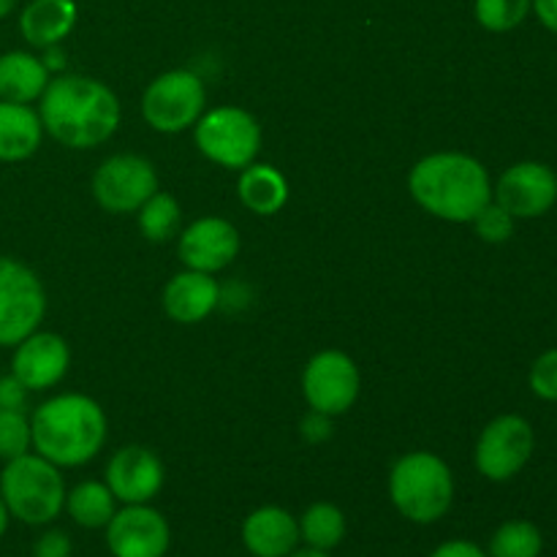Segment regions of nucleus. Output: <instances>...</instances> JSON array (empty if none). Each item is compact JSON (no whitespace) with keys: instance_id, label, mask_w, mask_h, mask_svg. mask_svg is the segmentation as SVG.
<instances>
[{"instance_id":"32","label":"nucleus","mask_w":557,"mask_h":557,"mask_svg":"<svg viewBox=\"0 0 557 557\" xmlns=\"http://www.w3.org/2000/svg\"><path fill=\"white\" fill-rule=\"evenodd\" d=\"M27 403V389L14 379L3 375L0 379V411H22Z\"/></svg>"},{"instance_id":"7","label":"nucleus","mask_w":557,"mask_h":557,"mask_svg":"<svg viewBox=\"0 0 557 557\" xmlns=\"http://www.w3.org/2000/svg\"><path fill=\"white\" fill-rule=\"evenodd\" d=\"M47 313V292L36 272L0 256V346H16L38 330Z\"/></svg>"},{"instance_id":"28","label":"nucleus","mask_w":557,"mask_h":557,"mask_svg":"<svg viewBox=\"0 0 557 557\" xmlns=\"http://www.w3.org/2000/svg\"><path fill=\"white\" fill-rule=\"evenodd\" d=\"M30 449V419L25 417V411H0V460H16Z\"/></svg>"},{"instance_id":"3","label":"nucleus","mask_w":557,"mask_h":557,"mask_svg":"<svg viewBox=\"0 0 557 557\" xmlns=\"http://www.w3.org/2000/svg\"><path fill=\"white\" fill-rule=\"evenodd\" d=\"M30 435L36 455L58 468H76L107 444V417L92 397L58 395L33 411Z\"/></svg>"},{"instance_id":"38","label":"nucleus","mask_w":557,"mask_h":557,"mask_svg":"<svg viewBox=\"0 0 557 557\" xmlns=\"http://www.w3.org/2000/svg\"><path fill=\"white\" fill-rule=\"evenodd\" d=\"M288 557H332L330 553H321V549H313V547H305V549H294Z\"/></svg>"},{"instance_id":"17","label":"nucleus","mask_w":557,"mask_h":557,"mask_svg":"<svg viewBox=\"0 0 557 557\" xmlns=\"http://www.w3.org/2000/svg\"><path fill=\"white\" fill-rule=\"evenodd\" d=\"M299 522L281 506H261L243 522V544L253 557H288L299 547Z\"/></svg>"},{"instance_id":"2","label":"nucleus","mask_w":557,"mask_h":557,"mask_svg":"<svg viewBox=\"0 0 557 557\" xmlns=\"http://www.w3.org/2000/svg\"><path fill=\"white\" fill-rule=\"evenodd\" d=\"M408 190L430 215L471 223L493 201V180L482 161L466 152H433L411 169Z\"/></svg>"},{"instance_id":"13","label":"nucleus","mask_w":557,"mask_h":557,"mask_svg":"<svg viewBox=\"0 0 557 557\" xmlns=\"http://www.w3.org/2000/svg\"><path fill=\"white\" fill-rule=\"evenodd\" d=\"M107 547L114 557H166L172 531L161 511L134 504L114 511L107 525Z\"/></svg>"},{"instance_id":"6","label":"nucleus","mask_w":557,"mask_h":557,"mask_svg":"<svg viewBox=\"0 0 557 557\" xmlns=\"http://www.w3.org/2000/svg\"><path fill=\"white\" fill-rule=\"evenodd\" d=\"M196 145L212 163L245 169L261 150V125L239 107H215L196 120Z\"/></svg>"},{"instance_id":"37","label":"nucleus","mask_w":557,"mask_h":557,"mask_svg":"<svg viewBox=\"0 0 557 557\" xmlns=\"http://www.w3.org/2000/svg\"><path fill=\"white\" fill-rule=\"evenodd\" d=\"M9 522H11V515H9V509H5L3 498H0V539H3L5 531H9Z\"/></svg>"},{"instance_id":"22","label":"nucleus","mask_w":557,"mask_h":557,"mask_svg":"<svg viewBox=\"0 0 557 557\" xmlns=\"http://www.w3.org/2000/svg\"><path fill=\"white\" fill-rule=\"evenodd\" d=\"M239 201L256 215H275L288 201V183L270 163H250L239 174Z\"/></svg>"},{"instance_id":"21","label":"nucleus","mask_w":557,"mask_h":557,"mask_svg":"<svg viewBox=\"0 0 557 557\" xmlns=\"http://www.w3.org/2000/svg\"><path fill=\"white\" fill-rule=\"evenodd\" d=\"M47 85L49 71L38 54L22 49L0 54V101L33 103L41 98Z\"/></svg>"},{"instance_id":"31","label":"nucleus","mask_w":557,"mask_h":557,"mask_svg":"<svg viewBox=\"0 0 557 557\" xmlns=\"http://www.w3.org/2000/svg\"><path fill=\"white\" fill-rule=\"evenodd\" d=\"M71 539L65 531H47L33 544V557H71Z\"/></svg>"},{"instance_id":"36","label":"nucleus","mask_w":557,"mask_h":557,"mask_svg":"<svg viewBox=\"0 0 557 557\" xmlns=\"http://www.w3.org/2000/svg\"><path fill=\"white\" fill-rule=\"evenodd\" d=\"M41 63L47 65L49 74H52V71H63L65 69V52H63V49H60V44H54V47L44 49Z\"/></svg>"},{"instance_id":"1","label":"nucleus","mask_w":557,"mask_h":557,"mask_svg":"<svg viewBox=\"0 0 557 557\" xmlns=\"http://www.w3.org/2000/svg\"><path fill=\"white\" fill-rule=\"evenodd\" d=\"M38 117L44 131L71 150L103 145L120 125V101L103 82L60 74L41 92Z\"/></svg>"},{"instance_id":"8","label":"nucleus","mask_w":557,"mask_h":557,"mask_svg":"<svg viewBox=\"0 0 557 557\" xmlns=\"http://www.w3.org/2000/svg\"><path fill=\"white\" fill-rule=\"evenodd\" d=\"M205 82L194 71H166L156 76L141 96L147 125L161 134H183L205 114Z\"/></svg>"},{"instance_id":"26","label":"nucleus","mask_w":557,"mask_h":557,"mask_svg":"<svg viewBox=\"0 0 557 557\" xmlns=\"http://www.w3.org/2000/svg\"><path fill=\"white\" fill-rule=\"evenodd\" d=\"M136 221H139V232L145 234L150 243H166L174 234H180V221L183 212L174 196L169 194H152L145 205L136 210Z\"/></svg>"},{"instance_id":"30","label":"nucleus","mask_w":557,"mask_h":557,"mask_svg":"<svg viewBox=\"0 0 557 557\" xmlns=\"http://www.w3.org/2000/svg\"><path fill=\"white\" fill-rule=\"evenodd\" d=\"M528 386L539 400L557 403V348H549L542 357H536L531 373H528Z\"/></svg>"},{"instance_id":"16","label":"nucleus","mask_w":557,"mask_h":557,"mask_svg":"<svg viewBox=\"0 0 557 557\" xmlns=\"http://www.w3.org/2000/svg\"><path fill=\"white\" fill-rule=\"evenodd\" d=\"M180 261L196 272H221L237 259L239 232L223 218H199L180 234Z\"/></svg>"},{"instance_id":"25","label":"nucleus","mask_w":557,"mask_h":557,"mask_svg":"<svg viewBox=\"0 0 557 557\" xmlns=\"http://www.w3.org/2000/svg\"><path fill=\"white\" fill-rule=\"evenodd\" d=\"M544 536L528 520H509L493 533L487 557H542Z\"/></svg>"},{"instance_id":"9","label":"nucleus","mask_w":557,"mask_h":557,"mask_svg":"<svg viewBox=\"0 0 557 557\" xmlns=\"http://www.w3.org/2000/svg\"><path fill=\"white\" fill-rule=\"evenodd\" d=\"M533 449H536V433L531 422L520 413H504L482 430L473 462L490 482H509L531 462Z\"/></svg>"},{"instance_id":"5","label":"nucleus","mask_w":557,"mask_h":557,"mask_svg":"<svg viewBox=\"0 0 557 557\" xmlns=\"http://www.w3.org/2000/svg\"><path fill=\"white\" fill-rule=\"evenodd\" d=\"M0 498L14 520L25 525H49L65 509V482L58 466L41 455H22L0 471Z\"/></svg>"},{"instance_id":"24","label":"nucleus","mask_w":557,"mask_h":557,"mask_svg":"<svg viewBox=\"0 0 557 557\" xmlns=\"http://www.w3.org/2000/svg\"><path fill=\"white\" fill-rule=\"evenodd\" d=\"M299 539L308 547L332 553L346 539V517L335 504H326V500L313 504L299 520Z\"/></svg>"},{"instance_id":"20","label":"nucleus","mask_w":557,"mask_h":557,"mask_svg":"<svg viewBox=\"0 0 557 557\" xmlns=\"http://www.w3.org/2000/svg\"><path fill=\"white\" fill-rule=\"evenodd\" d=\"M44 125L30 103L0 101V163H20L36 156Z\"/></svg>"},{"instance_id":"18","label":"nucleus","mask_w":557,"mask_h":557,"mask_svg":"<svg viewBox=\"0 0 557 557\" xmlns=\"http://www.w3.org/2000/svg\"><path fill=\"white\" fill-rule=\"evenodd\" d=\"M221 302V286L210 272L185 270L163 288V310L177 324H199Z\"/></svg>"},{"instance_id":"12","label":"nucleus","mask_w":557,"mask_h":557,"mask_svg":"<svg viewBox=\"0 0 557 557\" xmlns=\"http://www.w3.org/2000/svg\"><path fill=\"white\" fill-rule=\"evenodd\" d=\"M493 201L515 221L547 215L557 205V174L542 161H520L506 169L493 188Z\"/></svg>"},{"instance_id":"33","label":"nucleus","mask_w":557,"mask_h":557,"mask_svg":"<svg viewBox=\"0 0 557 557\" xmlns=\"http://www.w3.org/2000/svg\"><path fill=\"white\" fill-rule=\"evenodd\" d=\"M302 435L310 441V444H321V441H326L332 435V417L310 408L308 417L302 419Z\"/></svg>"},{"instance_id":"29","label":"nucleus","mask_w":557,"mask_h":557,"mask_svg":"<svg viewBox=\"0 0 557 557\" xmlns=\"http://www.w3.org/2000/svg\"><path fill=\"white\" fill-rule=\"evenodd\" d=\"M471 223L484 243L500 245V243H506V239H511L517 221L504 210V207L495 205V201H490V205L484 207V210L479 212Z\"/></svg>"},{"instance_id":"23","label":"nucleus","mask_w":557,"mask_h":557,"mask_svg":"<svg viewBox=\"0 0 557 557\" xmlns=\"http://www.w3.org/2000/svg\"><path fill=\"white\" fill-rule=\"evenodd\" d=\"M114 495L103 482H82L71 493H65V511L76 525L87 531H101L114 517Z\"/></svg>"},{"instance_id":"4","label":"nucleus","mask_w":557,"mask_h":557,"mask_svg":"<svg viewBox=\"0 0 557 557\" xmlns=\"http://www.w3.org/2000/svg\"><path fill=\"white\" fill-rule=\"evenodd\" d=\"M389 498L408 522L433 525L449 515L455 500V476L438 455L411 451L392 466Z\"/></svg>"},{"instance_id":"19","label":"nucleus","mask_w":557,"mask_h":557,"mask_svg":"<svg viewBox=\"0 0 557 557\" xmlns=\"http://www.w3.org/2000/svg\"><path fill=\"white\" fill-rule=\"evenodd\" d=\"M76 14V0H30L20 14L22 38L38 49L54 47L74 30Z\"/></svg>"},{"instance_id":"10","label":"nucleus","mask_w":557,"mask_h":557,"mask_svg":"<svg viewBox=\"0 0 557 557\" xmlns=\"http://www.w3.org/2000/svg\"><path fill=\"white\" fill-rule=\"evenodd\" d=\"M158 190V174L141 156H112L92 174V196L112 215L136 212Z\"/></svg>"},{"instance_id":"14","label":"nucleus","mask_w":557,"mask_h":557,"mask_svg":"<svg viewBox=\"0 0 557 557\" xmlns=\"http://www.w3.org/2000/svg\"><path fill=\"white\" fill-rule=\"evenodd\" d=\"M14 359H11V375L25 386L27 392L52 389L65 379L71 364L69 343L54 332H33L25 341L16 343Z\"/></svg>"},{"instance_id":"34","label":"nucleus","mask_w":557,"mask_h":557,"mask_svg":"<svg viewBox=\"0 0 557 557\" xmlns=\"http://www.w3.org/2000/svg\"><path fill=\"white\" fill-rule=\"evenodd\" d=\"M430 557H487V553L479 544L468 542V539H451V542H444L441 547H435Z\"/></svg>"},{"instance_id":"11","label":"nucleus","mask_w":557,"mask_h":557,"mask_svg":"<svg viewBox=\"0 0 557 557\" xmlns=\"http://www.w3.org/2000/svg\"><path fill=\"white\" fill-rule=\"evenodd\" d=\"M359 368L343 351H321L308 362L302 375L305 400L313 411L341 417L351 411L359 397Z\"/></svg>"},{"instance_id":"39","label":"nucleus","mask_w":557,"mask_h":557,"mask_svg":"<svg viewBox=\"0 0 557 557\" xmlns=\"http://www.w3.org/2000/svg\"><path fill=\"white\" fill-rule=\"evenodd\" d=\"M14 9H16V0H0V20H5Z\"/></svg>"},{"instance_id":"35","label":"nucleus","mask_w":557,"mask_h":557,"mask_svg":"<svg viewBox=\"0 0 557 557\" xmlns=\"http://www.w3.org/2000/svg\"><path fill=\"white\" fill-rule=\"evenodd\" d=\"M531 11L549 33H557V0H531Z\"/></svg>"},{"instance_id":"27","label":"nucleus","mask_w":557,"mask_h":557,"mask_svg":"<svg viewBox=\"0 0 557 557\" xmlns=\"http://www.w3.org/2000/svg\"><path fill=\"white\" fill-rule=\"evenodd\" d=\"M476 22L490 33H509L520 27L531 14V0H476Z\"/></svg>"},{"instance_id":"15","label":"nucleus","mask_w":557,"mask_h":557,"mask_svg":"<svg viewBox=\"0 0 557 557\" xmlns=\"http://www.w3.org/2000/svg\"><path fill=\"white\" fill-rule=\"evenodd\" d=\"M163 462L147 446H125L107 466V487L125 506L150 504L163 487Z\"/></svg>"}]
</instances>
